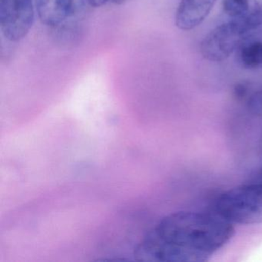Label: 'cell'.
Segmentation results:
<instances>
[{"instance_id":"277c9868","label":"cell","mask_w":262,"mask_h":262,"mask_svg":"<svg viewBox=\"0 0 262 262\" xmlns=\"http://www.w3.org/2000/svg\"><path fill=\"white\" fill-rule=\"evenodd\" d=\"M35 9L36 0H0V27L7 40L19 42L28 34Z\"/></svg>"},{"instance_id":"7a4b0ae2","label":"cell","mask_w":262,"mask_h":262,"mask_svg":"<svg viewBox=\"0 0 262 262\" xmlns=\"http://www.w3.org/2000/svg\"><path fill=\"white\" fill-rule=\"evenodd\" d=\"M219 215L231 223L262 222V182L236 187L223 193L216 204Z\"/></svg>"},{"instance_id":"52a82bcc","label":"cell","mask_w":262,"mask_h":262,"mask_svg":"<svg viewBox=\"0 0 262 262\" xmlns=\"http://www.w3.org/2000/svg\"><path fill=\"white\" fill-rule=\"evenodd\" d=\"M239 59L245 68L262 67V42L255 41L242 44L239 51Z\"/></svg>"},{"instance_id":"6da1fadb","label":"cell","mask_w":262,"mask_h":262,"mask_svg":"<svg viewBox=\"0 0 262 262\" xmlns=\"http://www.w3.org/2000/svg\"><path fill=\"white\" fill-rule=\"evenodd\" d=\"M234 234L232 223L219 214L179 211L161 219L133 254L142 261H205Z\"/></svg>"},{"instance_id":"ba28073f","label":"cell","mask_w":262,"mask_h":262,"mask_svg":"<svg viewBox=\"0 0 262 262\" xmlns=\"http://www.w3.org/2000/svg\"><path fill=\"white\" fill-rule=\"evenodd\" d=\"M242 17L252 32L261 27L262 0H250L249 9Z\"/></svg>"},{"instance_id":"9c48e42d","label":"cell","mask_w":262,"mask_h":262,"mask_svg":"<svg viewBox=\"0 0 262 262\" xmlns=\"http://www.w3.org/2000/svg\"><path fill=\"white\" fill-rule=\"evenodd\" d=\"M250 0H223L222 7L225 14L231 19H237L246 14L249 9Z\"/></svg>"},{"instance_id":"3957f363","label":"cell","mask_w":262,"mask_h":262,"mask_svg":"<svg viewBox=\"0 0 262 262\" xmlns=\"http://www.w3.org/2000/svg\"><path fill=\"white\" fill-rule=\"evenodd\" d=\"M252 33L243 17L232 19L211 30L201 42L200 52L209 62L226 60Z\"/></svg>"},{"instance_id":"5b68a950","label":"cell","mask_w":262,"mask_h":262,"mask_svg":"<svg viewBox=\"0 0 262 262\" xmlns=\"http://www.w3.org/2000/svg\"><path fill=\"white\" fill-rule=\"evenodd\" d=\"M85 2V0H36V8L42 24L56 27L76 15Z\"/></svg>"},{"instance_id":"30bf717a","label":"cell","mask_w":262,"mask_h":262,"mask_svg":"<svg viewBox=\"0 0 262 262\" xmlns=\"http://www.w3.org/2000/svg\"><path fill=\"white\" fill-rule=\"evenodd\" d=\"M108 1L110 0H88L89 4L93 7H102L106 3H108Z\"/></svg>"},{"instance_id":"8992f818","label":"cell","mask_w":262,"mask_h":262,"mask_svg":"<svg viewBox=\"0 0 262 262\" xmlns=\"http://www.w3.org/2000/svg\"><path fill=\"white\" fill-rule=\"evenodd\" d=\"M217 0H181L174 21L179 30L189 31L208 17Z\"/></svg>"},{"instance_id":"8fae6325","label":"cell","mask_w":262,"mask_h":262,"mask_svg":"<svg viewBox=\"0 0 262 262\" xmlns=\"http://www.w3.org/2000/svg\"><path fill=\"white\" fill-rule=\"evenodd\" d=\"M111 1L113 4H116V5H122V4L128 2L130 0H111Z\"/></svg>"}]
</instances>
